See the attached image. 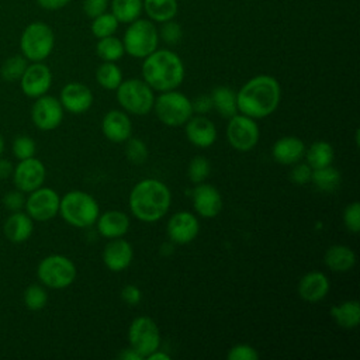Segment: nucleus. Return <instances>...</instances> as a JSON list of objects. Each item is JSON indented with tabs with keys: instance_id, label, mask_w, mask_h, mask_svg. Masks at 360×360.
I'll return each mask as SVG.
<instances>
[{
	"instance_id": "22",
	"label": "nucleus",
	"mask_w": 360,
	"mask_h": 360,
	"mask_svg": "<svg viewBox=\"0 0 360 360\" xmlns=\"http://www.w3.org/2000/svg\"><path fill=\"white\" fill-rule=\"evenodd\" d=\"M330 290L329 278L325 273L314 270L305 273L298 281V295L307 302H319L322 301Z\"/></svg>"
},
{
	"instance_id": "38",
	"label": "nucleus",
	"mask_w": 360,
	"mask_h": 360,
	"mask_svg": "<svg viewBox=\"0 0 360 360\" xmlns=\"http://www.w3.org/2000/svg\"><path fill=\"white\" fill-rule=\"evenodd\" d=\"M124 153H125V158L128 159V162H131L132 165H142L146 162L149 150H148L146 143L142 139L129 136L125 141Z\"/></svg>"
},
{
	"instance_id": "11",
	"label": "nucleus",
	"mask_w": 360,
	"mask_h": 360,
	"mask_svg": "<svg viewBox=\"0 0 360 360\" xmlns=\"http://www.w3.org/2000/svg\"><path fill=\"white\" fill-rule=\"evenodd\" d=\"M226 125V138L229 145L238 152L252 150L260 138V129L256 124V120L236 112Z\"/></svg>"
},
{
	"instance_id": "48",
	"label": "nucleus",
	"mask_w": 360,
	"mask_h": 360,
	"mask_svg": "<svg viewBox=\"0 0 360 360\" xmlns=\"http://www.w3.org/2000/svg\"><path fill=\"white\" fill-rule=\"evenodd\" d=\"M193 112L194 114H200V115H205L208 114L214 107H212V100L210 94H198L193 101Z\"/></svg>"
},
{
	"instance_id": "14",
	"label": "nucleus",
	"mask_w": 360,
	"mask_h": 360,
	"mask_svg": "<svg viewBox=\"0 0 360 360\" xmlns=\"http://www.w3.org/2000/svg\"><path fill=\"white\" fill-rule=\"evenodd\" d=\"M45 177H46L45 165L35 156L18 160L11 174L15 188L27 194L41 187L45 181Z\"/></svg>"
},
{
	"instance_id": "30",
	"label": "nucleus",
	"mask_w": 360,
	"mask_h": 360,
	"mask_svg": "<svg viewBox=\"0 0 360 360\" xmlns=\"http://www.w3.org/2000/svg\"><path fill=\"white\" fill-rule=\"evenodd\" d=\"M304 158H305L307 163L311 166V169L325 167V166H329L333 163L335 149L326 141H316L305 149Z\"/></svg>"
},
{
	"instance_id": "36",
	"label": "nucleus",
	"mask_w": 360,
	"mask_h": 360,
	"mask_svg": "<svg viewBox=\"0 0 360 360\" xmlns=\"http://www.w3.org/2000/svg\"><path fill=\"white\" fill-rule=\"evenodd\" d=\"M91 32L96 38H104V37H110L114 35V32L118 28V20L114 17L112 13H103L94 18H91Z\"/></svg>"
},
{
	"instance_id": "1",
	"label": "nucleus",
	"mask_w": 360,
	"mask_h": 360,
	"mask_svg": "<svg viewBox=\"0 0 360 360\" xmlns=\"http://www.w3.org/2000/svg\"><path fill=\"white\" fill-rule=\"evenodd\" d=\"M281 86L270 75H257L249 79L236 93L238 112L253 120L271 115L280 105Z\"/></svg>"
},
{
	"instance_id": "44",
	"label": "nucleus",
	"mask_w": 360,
	"mask_h": 360,
	"mask_svg": "<svg viewBox=\"0 0 360 360\" xmlns=\"http://www.w3.org/2000/svg\"><path fill=\"white\" fill-rule=\"evenodd\" d=\"M311 176H312V169L307 162L305 163L298 162L292 165V169L290 172V180L298 186L311 183Z\"/></svg>"
},
{
	"instance_id": "51",
	"label": "nucleus",
	"mask_w": 360,
	"mask_h": 360,
	"mask_svg": "<svg viewBox=\"0 0 360 360\" xmlns=\"http://www.w3.org/2000/svg\"><path fill=\"white\" fill-rule=\"evenodd\" d=\"M118 359H120V360H143L132 347L122 349V350L118 353Z\"/></svg>"
},
{
	"instance_id": "26",
	"label": "nucleus",
	"mask_w": 360,
	"mask_h": 360,
	"mask_svg": "<svg viewBox=\"0 0 360 360\" xmlns=\"http://www.w3.org/2000/svg\"><path fill=\"white\" fill-rule=\"evenodd\" d=\"M323 263L335 273H347L356 264V253L347 245H332L323 255Z\"/></svg>"
},
{
	"instance_id": "29",
	"label": "nucleus",
	"mask_w": 360,
	"mask_h": 360,
	"mask_svg": "<svg viewBox=\"0 0 360 360\" xmlns=\"http://www.w3.org/2000/svg\"><path fill=\"white\" fill-rule=\"evenodd\" d=\"M142 10L150 21L165 22L173 20L177 14V0H142Z\"/></svg>"
},
{
	"instance_id": "19",
	"label": "nucleus",
	"mask_w": 360,
	"mask_h": 360,
	"mask_svg": "<svg viewBox=\"0 0 360 360\" xmlns=\"http://www.w3.org/2000/svg\"><path fill=\"white\" fill-rule=\"evenodd\" d=\"M184 132L187 141L197 148H210L217 141V128L205 115L193 114L191 118L184 124Z\"/></svg>"
},
{
	"instance_id": "50",
	"label": "nucleus",
	"mask_w": 360,
	"mask_h": 360,
	"mask_svg": "<svg viewBox=\"0 0 360 360\" xmlns=\"http://www.w3.org/2000/svg\"><path fill=\"white\" fill-rule=\"evenodd\" d=\"M13 170H14L13 163H11L8 159L0 158V180H4V179H7V177H11Z\"/></svg>"
},
{
	"instance_id": "27",
	"label": "nucleus",
	"mask_w": 360,
	"mask_h": 360,
	"mask_svg": "<svg viewBox=\"0 0 360 360\" xmlns=\"http://www.w3.org/2000/svg\"><path fill=\"white\" fill-rule=\"evenodd\" d=\"M330 318L343 329H354L360 322V304L357 300H346L330 308Z\"/></svg>"
},
{
	"instance_id": "20",
	"label": "nucleus",
	"mask_w": 360,
	"mask_h": 360,
	"mask_svg": "<svg viewBox=\"0 0 360 360\" xmlns=\"http://www.w3.org/2000/svg\"><path fill=\"white\" fill-rule=\"evenodd\" d=\"M132 260L134 248L124 238L110 239V242L105 245L103 250V263L108 270L114 273H120L128 269Z\"/></svg>"
},
{
	"instance_id": "53",
	"label": "nucleus",
	"mask_w": 360,
	"mask_h": 360,
	"mask_svg": "<svg viewBox=\"0 0 360 360\" xmlns=\"http://www.w3.org/2000/svg\"><path fill=\"white\" fill-rule=\"evenodd\" d=\"M3 152H4V139H3V136L0 135V158L3 156Z\"/></svg>"
},
{
	"instance_id": "12",
	"label": "nucleus",
	"mask_w": 360,
	"mask_h": 360,
	"mask_svg": "<svg viewBox=\"0 0 360 360\" xmlns=\"http://www.w3.org/2000/svg\"><path fill=\"white\" fill-rule=\"evenodd\" d=\"M59 194L51 187L41 186L28 193V197H25L24 208L34 221L45 222L59 214Z\"/></svg>"
},
{
	"instance_id": "41",
	"label": "nucleus",
	"mask_w": 360,
	"mask_h": 360,
	"mask_svg": "<svg viewBox=\"0 0 360 360\" xmlns=\"http://www.w3.org/2000/svg\"><path fill=\"white\" fill-rule=\"evenodd\" d=\"M343 224L352 233H357L360 231V204L357 201L346 205L343 211Z\"/></svg>"
},
{
	"instance_id": "37",
	"label": "nucleus",
	"mask_w": 360,
	"mask_h": 360,
	"mask_svg": "<svg viewBox=\"0 0 360 360\" xmlns=\"http://www.w3.org/2000/svg\"><path fill=\"white\" fill-rule=\"evenodd\" d=\"M24 305L31 311H39L48 304V292L42 284H30L22 294Z\"/></svg>"
},
{
	"instance_id": "42",
	"label": "nucleus",
	"mask_w": 360,
	"mask_h": 360,
	"mask_svg": "<svg viewBox=\"0 0 360 360\" xmlns=\"http://www.w3.org/2000/svg\"><path fill=\"white\" fill-rule=\"evenodd\" d=\"M226 359L228 360H257L259 353L252 345L238 343L228 350Z\"/></svg>"
},
{
	"instance_id": "39",
	"label": "nucleus",
	"mask_w": 360,
	"mask_h": 360,
	"mask_svg": "<svg viewBox=\"0 0 360 360\" xmlns=\"http://www.w3.org/2000/svg\"><path fill=\"white\" fill-rule=\"evenodd\" d=\"M211 173V163L204 156H195L190 160L187 167V176L191 183H202Z\"/></svg>"
},
{
	"instance_id": "13",
	"label": "nucleus",
	"mask_w": 360,
	"mask_h": 360,
	"mask_svg": "<svg viewBox=\"0 0 360 360\" xmlns=\"http://www.w3.org/2000/svg\"><path fill=\"white\" fill-rule=\"evenodd\" d=\"M63 114L65 110L59 98L48 94L37 97L31 107V120L41 131L56 129L62 124Z\"/></svg>"
},
{
	"instance_id": "17",
	"label": "nucleus",
	"mask_w": 360,
	"mask_h": 360,
	"mask_svg": "<svg viewBox=\"0 0 360 360\" xmlns=\"http://www.w3.org/2000/svg\"><path fill=\"white\" fill-rule=\"evenodd\" d=\"M222 195L219 190L210 183H198L193 190L194 211L202 218H215L222 210Z\"/></svg>"
},
{
	"instance_id": "34",
	"label": "nucleus",
	"mask_w": 360,
	"mask_h": 360,
	"mask_svg": "<svg viewBox=\"0 0 360 360\" xmlns=\"http://www.w3.org/2000/svg\"><path fill=\"white\" fill-rule=\"evenodd\" d=\"M97 83L105 90H115L124 80L122 72L115 62H104L96 70Z\"/></svg>"
},
{
	"instance_id": "49",
	"label": "nucleus",
	"mask_w": 360,
	"mask_h": 360,
	"mask_svg": "<svg viewBox=\"0 0 360 360\" xmlns=\"http://www.w3.org/2000/svg\"><path fill=\"white\" fill-rule=\"evenodd\" d=\"M37 3L44 10L55 11V10H60V8L66 7L70 3V0H37Z\"/></svg>"
},
{
	"instance_id": "31",
	"label": "nucleus",
	"mask_w": 360,
	"mask_h": 360,
	"mask_svg": "<svg viewBox=\"0 0 360 360\" xmlns=\"http://www.w3.org/2000/svg\"><path fill=\"white\" fill-rule=\"evenodd\" d=\"M340 172L333 167L332 165L319 167V169H312V176H311V183L321 191L325 193H332L340 186Z\"/></svg>"
},
{
	"instance_id": "46",
	"label": "nucleus",
	"mask_w": 360,
	"mask_h": 360,
	"mask_svg": "<svg viewBox=\"0 0 360 360\" xmlns=\"http://www.w3.org/2000/svg\"><path fill=\"white\" fill-rule=\"evenodd\" d=\"M108 0H83V11L89 18H94L107 11Z\"/></svg>"
},
{
	"instance_id": "45",
	"label": "nucleus",
	"mask_w": 360,
	"mask_h": 360,
	"mask_svg": "<svg viewBox=\"0 0 360 360\" xmlns=\"http://www.w3.org/2000/svg\"><path fill=\"white\" fill-rule=\"evenodd\" d=\"M24 194L25 193L20 191L18 188L6 193V195L3 197V205L11 212L21 211L25 205V195Z\"/></svg>"
},
{
	"instance_id": "7",
	"label": "nucleus",
	"mask_w": 360,
	"mask_h": 360,
	"mask_svg": "<svg viewBox=\"0 0 360 360\" xmlns=\"http://www.w3.org/2000/svg\"><path fill=\"white\" fill-rule=\"evenodd\" d=\"M117 101L127 114L146 115L152 111L155 93L143 79H127L115 89Z\"/></svg>"
},
{
	"instance_id": "10",
	"label": "nucleus",
	"mask_w": 360,
	"mask_h": 360,
	"mask_svg": "<svg viewBox=\"0 0 360 360\" xmlns=\"http://www.w3.org/2000/svg\"><path fill=\"white\" fill-rule=\"evenodd\" d=\"M128 342L142 359L160 347V330L158 323L146 316H136L128 328Z\"/></svg>"
},
{
	"instance_id": "33",
	"label": "nucleus",
	"mask_w": 360,
	"mask_h": 360,
	"mask_svg": "<svg viewBox=\"0 0 360 360\" xmlns=\"http://www.w3.org/2000/svg\"><path fill=\"white\" fill-rule=\"evenodd\" d=\"M96 53L104 62H117L124 56L125 49L121 39H118L114 35H110L98 39L96 45Z\"/></svg>"
},
{
	"instance_id": "23",
	"label": "nucleus",
	"mask_w": 360,
	"mask_h": 360,
	"mask_svg": "<svg viewBox=\"0 0 360 360\" xmlns=\"http://www.w3.org/2000/svg\"><path fill=\"white\" fill-rule=\"evenodd\" d=\"M305 143L301 138L294 135H287L278 138L271 148L273 159L284 166H292L304 159Z\"/></svg>"
},
{
	"instance_id": "32",
	"label": "nucleus",
	"mask_w": 360,
	"mask_h": 360,
	"mask_svg": "<svg viewBox=\"0 0 360 360\" xmlns=\"http://www.w3.org/2000/svg\"><path fill=\"white\" fill-rule=\"evenodd\" d=\"M111 13L118 22L129 24L139 18L142 13V0H112Z\"/></svg>"
},
{
	"instance_id": "43",
	"label": "nucleus",
	"mask_w": 360,
	"mask_h": 360,
	"mask_svg": "<svg viewBox=\"0 0 360 360\" xmlns=\"http://www.w3.org/2000/svg\"><path fill=\"white\" fill-rule=\"evenodd\" d=\"M160 38L169 44V45H174L177 44L180 39H181V27L180 24H177L176 21L173 20H169V21H165L162 22V27H160Z\"/></svg>"
},
{
	"instance_id": "6",
	"label": "nucleus",
	"mask_w": 360,
	"mask_h": 360,
	"mask_svg": "<svg viewBox=\"0 0 360 360\" xmlns=\"http://www.w3.org/2000/svg\"><path fill=\"white\" fill-rule=\"evenodd\" d=\"M152 110L162 124L172 128L184 125L194 114L191 100L176 89L162 91L158 97H155Z\"/></svg>"
},
{
	"instance_id": "18",
	"label": "nucleus",
	"mask_w": 360,
	"mask_h": 360,
	"mask_svg": "<svg viewBox=\"0 0 360 360\" xmlns=\"http://www.w3.org/2000/svg\"><path fill=\"white\" fill-rule=\"evenodd\" d=\"M91 90L79 82H70L65 84L59 94V101L65 111L70 114H83L93 105Z\"/></svg>"
},
{
	"instance_id": "16",
	"label": "nucleus",
	"mask_w": 360,
	"mask_h": 360,
	"mask_svg": "<svg viewBox=\"0 0 360 360\" xmlns=\"http://www.w3.org/2000/svg\"><path fill=\"white\" fill-rule=\"evenodd\" d=\"M200 232V222L190 211L173 214L166 225V233L174 245H187L193 242Z\"/></svg>"
},
{
	"instance_id": "8",
	"label": "nucleus",
	"mask_w": 360,
	"mask_h": 360,
	"mask_svg": "<svg viewBox=\"0 0 360 360\" xmlns=\"http://www.w3.org/2000/svg\"><path fill=\"white\" fill-rule=\"evenodd\" d=\"M122 44L125 53L143 59L158 49L159 32L150 20L136 18L125 30Z\"/></svg>"
},
{
	"instance_id": "3",
	"label": "nucleus",
	"mask_w": 360,
	"mask_h": 360,
	"mask_svg": "<svg viewBox=\"0 0 360 360\" xmlns=\"http://www.w3.org/2000/svg\"><path fill=\"white\" fill-rule=\"evenodd\" d=\"M186 69L181 58L169 49H156L142 63V79L153 91L177 89L184 80Z\"/></svg>"
},
{
	"instance_id": "40",
	"label": "nucleus",
	"mask_w": 360,
	"mask_h": 360,
	"mask_svg": "<svg viewBox=\"0 0 360 360\" xmlns=\"http://www.w3.org/2000/svg\"><path fill=\"white\" fill-rule=\"evenodd\" d=\"M11 150H13V155L15 159H18V160L28 159V158L35 156L37 143L32 138H30L27 135H20L13 141Z\"/></svg>"
},
{
	"instance_id": "35",
	"label": "nucleus",
	"mask_w": 360,
	"mask_h": 360,
	"mask_svg": "<svg viewBox=\"0 0 360 360\" xmlns=\"http://www.w3.org/2000/svg\"><path fill=\"white\" fill-rule=\"evenodd\" d=\"M27 66L28 60L22 55H13L3 62L0 68V76L6 82H17L21 79Z\"/></svg>"
},
{
	"instance_id": "15",
	"label": "nucleus",
	"mask_w": 360,
	"mask_h": 360,
	"mask_svg": "<svg viewBox=\"0 0 360 360\" xmlns=\"http://www.w3.org/2000/svg\"><path fill=\"white\" fill-rule=\"evenodd\" d=\"M22 93L27 97L37 98L48 93L52 86V72L44 62L28 63L21 79L18 80Z\"/></svg>"
},
{
	"instance_id": "9",
	"label": "nucleus",
	"mask_w": 360,
	"mask_h": 360,
	"mask_svg": "<svg viewBox=\"0 0 360 360\" xmlns=\"http://www.w3.org/2000/svg\"><path fill=\"white\" fill-rule=\"evenodd\" d=\"M77 270L75 263L65 255H48L37 267V277L42 285L53 290H62L73 284Z\"/></svg>"
},
{
	"instance_id": "52",
	"label": "nucleus",
	"mask_w": 360,
	"mask_h": 360,
	"mask_svg": "<svg viewBox=\"0 0 360 360\" xmlns=\"http://www.w3.org/2000/svg\"><path fill=\"white\" fill-rule=\"evenodd\" d=\"M146 359L148 360H170V354L166 353V352H162L160 347H159L158 350L152 352Z\"/></svg>"
},
{
	"instance_id": "24",
	"label": "nucleus",
	"mask_w": 360,
	"mask_h": 360,
	"mask_svg": "<svg viewBox=\"0 0 360 360\" xmlns=\"http://www.w3.org/2000/svg\"><path fill=\"white\" fill-rule=\"evenodd\" d=\"M129 225H131L129 217L120 210H108V211L100 212L96 221L98 233L107 239L122 238L128 232Z\"/></svg>"
},
{
	"instance_id": "25",
	"label": "nucleus",
	"mask_w": 360,
	"mask_h": 360,
	"mask_svg": "<svg viewBox=\"0 0 360 360\" xmlns=\"http://www.w3.org/2000/svg\"><path fill=\"white\" fill-rule=\"evenodd\" d=\"M34 231V219L21 211L11 212L3 224L4 236L13 243H22L28 240Z\"/></svg>"
},
{
	"instance_id": "28",
	"label": "nucleus",
	"mask_w": 360,
	"mask_h": 360,
	"mask_svg": "<svg viewBox=\"0 0 360 360\" xmlns=\"http://www.w3.org/2000/svg\"><path fill=\"white\" fill-rule=\"evenodd\" d=\"M212 107L224 118H231L238 112L236 91L228 86H217L210 93Z\"/></svg>"
},
{
	"instance_id": "47",
	"label": "nucleus",
	"mask_w": 360,
	"mask_h": 360,
	"mask_svg": "<svg viewBox=\"0 0 360 360\" xmlns=\"http://www.w3.org/2000/svg\"><path fill=\"white\" fill-rule=\"evenodd\" d=\"M121 300L134 307V305H138L142 300V292L139 290V287H136L135 284H127L125 287H122L121 290Z\"/></svg>"
},
{
	"instance_id": "4",
	"label": "nucleus",
	"mask_w": 360,
	"mask_h": 360,
	"mask_svg": "<svg viewBox=\"0 0 360 360\" xmlns=\"http://www.w3.org/2000/svg\"><path fill=\"white\" fill-rule=\"evenodd\" d=\"M59 215L75 228H89L96 224L100 215V205L91 194L82 190H70L60 197Z\"/></svg>"
},
{
	"instance_id": "21",
	"label": "nucleus",
	"mask_w": 360,
	"mask_h": 360,
	"mask_svg": "<svg viewBox=\"0 0 360 360\" xmlns=\"http://www.w3.org/2000/svg\"><path fill=\"white\" fill-rule=\"evenodd\" d=\"M103 135L114 143H124L132 136V122L124 110H110L101 120Z\"/></svg>"
},
{
	"instance_id": "5",
	"label": "nucleus",
	"mask_w": 360,
	"mask_h": 360,
	"mask_svg": "<svg viewBox=\"0 0 360 360\" xmlns=\"http://www.w3.org/2000/svg\"><path fill=\"white\" fill-rule=\"evenodd\" d=\"M55 34L52 28L42 21L28 24L20 37L21 55L28 62H42L53 51Z\"/></svg>"
},
{
	"instance_id": "2",
	"label": "nucleus",
	"mask_w": 360,
	"mask_h": 360,
	"mask_svg": "<svg viewBox=\"0 0 360 360\" xmlns=\"http://www.w3.org/2000/svg\"><path fill=\"white\" fill-rule=\"evenodd\" d=\"M172 191L158 179L139 180L131 190L128 205L131 214L142 222H156L170 210Z\"/></svg>"
}]
</instances>
